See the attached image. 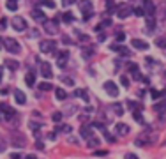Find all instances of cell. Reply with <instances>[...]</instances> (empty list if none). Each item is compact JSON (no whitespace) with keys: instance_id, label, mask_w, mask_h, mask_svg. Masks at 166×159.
Returning <instances> with one entry per match:
<instances>
[{"instance_id":"7a4b0ae2","label":"cell","mask_w":166,"mask_h":159,"mask_svg":"<svg viewBox=\"0 0 166 159\" xmlns=\"http://www.w3.org/2000/svg\"><path fill=\"white\" fill-rule=\"evenodd\" d=\"M78 5H80V9L83 12V20H88L90 16H92V2L90 0H80L78 2Z\"/></svg>"},{"instance_id":"52a82bcc","label":"cell","mask_w":166,"mask_h":159,"mask_svg":"<svg viewBox=\"0 0 166 159\" xmlns=\"http://www.w3.org/2000/svg\"><path fill=\"white\" fill-rule=\"evenodd\" d=\"M12 28L18 32H23L27 28V23H25V20L21 16H16V18H12Z\"/></svg>"},{"instance_id":"ab89813d","label":"cell","mask_w":166,"mask_h":159,"mask_svg":"<svg viewBox=\"0 0 166 159\" xmlns=\"http://www.w3.org/2000/svg\"><path fill=\"white\" fill-rule=\"evenodd\" d=\"M5 147H7V143H5V140L0 136V152H5Z\"/></svg>"},{"instance_id":"30bf717a","label":"cell","mask_w":166,"mask_h":159,"mask_svg":"<svg viewBox=\"0 0 166 159\" xmlns=\"http://www.w3.org/2000/svg\"><path fill=\"white\" fill-rule=\"evenodd\" d=\"M115 133L120 134V136H125V134L129 133V126L124 124V122H117V124H115Z\"/></svg>"},{"instance_id":"484cf974","label":"cell","mask_w":166,"mask_h":159,"mask_svg":"<svg viewBox=\"0 0 166 159\" xmlns=\"http://www.w3.org/2000/svg\"><path fill=\"white\" fill-rule=\"evenodd\" d=\"M62 20L65 21V23H73V21H74L73 12H69V11H67V12H64V14H62Z\"/></svg>"},{"instance_id":"83f0119b","label":"cell","mask_w":166,"mask_h":159,"mask_svg":"<svg viewBox=\"0 0 166 159\" xmlns=\"http://www.w3.org/2000/svg\"><path fill=\"white\" fill-rule=\"evenodd\" d=\"M133 117H134V120L138 122V124H145V118H143V115H141V113H138V110L133 113Z\"/></svg>"},{"instance_id":"d4e9b609","label":"cell","mask_w":166,"mask_h":159,"mask_svg":"<svg viewBox=\"0 0 166 159\" xmlns=\"http://www.w3.org/2000/svg\"><path fill=\"white\" fill-rule=\"evenodd\" d=\"M39 4H41V5H46V7H50V9H57V4H55L53 0H39Z\"/></svg>"},{"instance_id":"11a10c76","label":"cell","mask_w":166,"mask_h":159,"mask_svg":"<svg viewBox=\"0 0 166 159\" xmlns=\"http://www.w3.org/2000/svg\"><path fill=\"white\" fill-rule=\"evenodd\" d=\"M27 159H35V157H34V156H28V157H27Z\"/></svg>"},{"instance_id":"f6af8a7d","label":"cell","mask_w":166,"mask_h":159,"mask_svg":"<svg viewBox=\"0 0 166 159\" xmlns=\"http://www.w3.org/2000/svg\"><path fill=\"white\" fill-rule=\"evenodd\" d=\"M65 64H67V60H64V58H58V67H60V69H64V67H65Z\"/></svg>"},{"instance_id":"681fc988","label":"cell","mask_w":166,"mask_h":159,"mask_svg":"<svg viewBox=\"0 0 166 159\" xmlns=\"http://www.w3.org/2000/svg\"><path fill=\"white\" fill-rule=\"evenodd\" d=\"M104 39H106V35H104V34H99V35H97V41H99V42H103Z\"/></svg>"},{"instance_id":"db71d44e","label":"cell","mask_w":166,"mask_h":159,"mask_svg":"<svg viewBox=\"0 0 166 159\" xmlns=\"http://www.w3.org/2000/svg\"><path fill=\"white\" fill-rule=\"evenodd\" d=\"M0 81H2V67H0Z\"/></svg>"},{"instance_id":"4dcf8cb0","label":"cell","mask_w":166,"mask_h":159,"mask_svg":"<svg viewBox=\"0 0 166 159\" xmlns=\"http://www.w3.org/2000/svg\"><path fill=\"white\" fill-rule=\"evenodd\" d=\"M106 7H108V12H117V9H115V2L113 0H106Z\"/></svg>"},{"instance_id":"6da1fadb","label":"cell","mask_w":166,"mask_h":159,"mask_svg":"<svg viewBox=\"0 0 166 159\" xmlns=\"http://www.w3.org/2000/svg\"><path fill=\"white\" fill-rule=\"evenodd\" d=\"M4 46H5V50L9 53H12V55H18V53H21V46L20 42L16 41V39H12V37H4Z\"/></svg>"},{"instance_id":"6f0895ef","label":"cell","mask_w":166,"mask_h":159,"mask_svg":"<svg viewBox=\"0 0 166 159\" xmlns=\"http://www.w3.org/2000/svg\"><path fill=\"white\" fill-rule=\"evenodd\" d=\"M0 118H2V115H0Z\"/></svg>"},{"instance_id":"44dd1931","label":"cell","mask_w":166,"mask_h":159,"mask_svg":"<svg viewBox=\"0 0 166 159\" xmlns=\"http://www.w3.org/2000/svg\"><path fill=\"white\" fill-rule=\"evenodd\" d=\"M39 90H42V92H50V90H53V85L48 83V81H41V85H39Z\"/></svg>"},{"instance_id":"f907efd6","label":"cell","mask_w":166,"mask_h":159,"mask_svg":"<svg viewBox=\"0 0 166 159\" xmlns=\"http://www.w3.org/2000/svg\"><path fill=\"white\" fill-rule=\"evenodd\" d=\"M104 136H106V140H108V141H115V138H113V136H110L108 133H104Z\"/></svg>"},{"instance_id":"277c9868","label":"cell","mask_w":166,"mask_h":159,"mask_svg":"<svg viewBox=\"0 0 166 159\" xmlns=\"http://www.w3.org/2000/svg\"><path fill=\"white\" fill-rule=\"evenodd\" d=\"M42 27H44L46 34L53 35V34H57V30H58V21L57 20H46L44 23H42Z\"/></svg>"},{"instance_id":"7dc6e473","label":"cell","mask_w":166,"mask_h":159,"mask_svg":"<svg viewBox=\"0 0 166 159\" xmlns=\"http://www.w3.org/2000/svg\"><path fill=\"white\" fill-rule=\"evenodd\" d=\"M62 42H65V44H71V39H69V35H64V37H62Z\"/></svg>"},{"instance_id":"f1b7e54d","label":"cell","mask_w":166,"mask_h":159,"mask_svg":"<svg viewBox=\"0 0 166 159\" xmlns=\"http://www.w3.org/2000/svg\"><path fill=\"white\" fill-rule=\"evenodd\" d=\"M127 106H131V110H141V104L140 103H136V101H127Z\"/></svg>"},{"instance_id":"9a60e30c","label":"cell","mask_w":166,"mask_h":159,"mask_svg":"<svg viewBox=\"0 0 166 159\" xmlns=\"http://www.w3.org/2000/svg\"><path fill=\"white\" fill-rule=\"evenodd\" d=\"M32 18H34V20L35 21H39V23H44V21H46V14H44V12H42V11H39V9H32Z\"/></svg>"},{"instance_id":"d6986e66","label":"cell","mask_w":166,"mask_h":159,"mask_svg":"<svg viewBox=\"0 0 166 159\" xmlns=\"http://www.w3.org/2000/svg\"><path fill=\"white\" fill-rule=\"evenodd\" d=\"M87 143H88V147L97 148V147H99V138H97V136H90L88 140H87Z\"/></svg>"},{"instance_id":"ee69618b","label":"cell","mask_w":166,"mask_h":159,"mask_svg":"<svg viewBox=\"0 0 166 159\" xmlns=\"http://www.w3.org/2000/svg\"><path fill=\"white\" fill-rule=\"evenodd\" d=\"M78 35H80V41H88V35L87 34H81V32H76Z\"/></svg>"},{"instance_id":"1f68e13d","label":"cell","mask_w":166,"mask_h":159,"mask_svg":"<svg viewBox=\"0 0 166 159\" xmlns=\"http://www.w3.org/2000/svg\"><path fill=\"white\" fill-rule=\"evenodd\" d=\"M7 9L9 11H18V4L14 0H7Z\"/></svg>"},{"instance_id":"3957f363","label":"cell","mask_w":166,"mask_h":159,"mask_svg":"<svg viewBox=\"0 0 166 159\" xmlns=\"http://www.w3.org/2000/svg\"><path fill=\"white\" fill-rule=\"evenodd\" d=\"M39 50H41V53H55V51H57V42L51 41V39L41 41V44H39Z\"/></svg>"},{"instance_id":"2e32d148","label":"cell","mask_w":166,"mask_h":159,"mask_svg":"<svg viewBox=\"0 0 166 159\" xmlns=\"http://www.w3.org/2000/svg\"><path fill=\"white\" fill-rule=\"evenodd\" d=\"M14 99H16V103H18V104H25V103H27V95L23 94L20 88H16V90H14Z\"/></svg>"},{"instance_id":"ba28073f","label":"cell","mask_w":166,"mask_h":159,"mask_svg":"<svg viewBox=\"0 0 166 159\" xmlns=\"http://www.w3.org/2000/svg\"><path fill=\"white\" fill-rule=\"evenodd\" d=\"M103 87H104V90L111 95V97H117V95H118V87H117L113 81H104Z\"/></svg>"},{"instance_id":"5b68a950","label":"cell","mask_w":166,"mask_h":159,"mask_svg":"<svg viewBox=\"0 0 166 159\" xmlns=\"http://www.w3.org/2000/svg\"><path fill=\"white\" fill-rule=\"evenodd\" d=\"M133 14V7H129V5H118L117 7V16L120 18V20H125L127 16H131Z\"/></svg>"},{"instance_id":"836d02e7","label":"cell","mask_w":166,"mask_h":159,"mask_svg":"<svg viewBox=\"0 0 166 159\" xmlns=\"http://www.w3.org/2000/svg\"><path fill=\"white\" fill-rule=\"evenodd\" d=\"M154 28H156V20L148 18V20H147V30H154Z\"/></svg>"},{"instance_id":"4fadbf2b","label":"cell","mask_w":166,"mask_h":159,"mask_svg":"<svg viewBox=\"0 0 166 159\" xmlns=\"http://www.w3.org/2000/svg\"><path fill=\"white\" fill-rule=\"evenodd\" d=\"M80 134H81V138H85V140H88L90 136H94L92 134V126H88V124L81 126L80 127Z\"/></svg>"},{"instance_id":"680465c9","label":"cell","mask_w":166,"mask_h":159,"mask_svg":"<svg viewBox=\"0 0 166 159\" xmlns=\"http://www.w3.org/2000/svg\"><path fill=\"white\" fill-rule=\"evenodd\" d=\"M14 2H16V0H14Z\"/></svg>"},{"instance_id":"74e56055","label":"cell","mask_w":166,"mask_h":159,"mask_svg":"<svg viewBox=\"0 0 166 159\" xmlns=\"http://www.w3.org/2000/svg\"><path fill=\"white\" fill-rule=\"evenodd\" d=\"M62 81H64L65 85H69V87H73V85H74V80H73V78H69V76L62 78Z\"/></svg>"},{"instance_id":"ffe728a7","label":"cell","mask_w":166,"mask_h":159,"mask_svg":"<svg viewBox=\"0 0 166 159\" xmlns=\"http://www.w3.org/2000/svg\"><path fill=\"white\" fill-rule=\"evenodd\" d=\"M154 111H157V113H164V111H166V101L154 104Z\"/></svg>"},{"instance_id":"cb8c5ba5","label":"cell","mask_w":166,"mask_h":159,"mask_svg":"<svg viewBox=\"0 0 166 159\" xmlns=\"http://www.w3.org/2000/svg\"><path fill=\"white\" fill-rule=\"evenodd\" d=\"M55 95H57V99H60V101H64V99L67 97V94H65L64 88H55Z\"/></svg>"},{"instance_id":"8992f818","label":"cell","mask_w":166,"mask_h":159,"mask_svg":"<svg viewBox=\"0 0 166 159\" xmlns=\"http://www.w3.org/2000/svg\"><path fill=\"white\" fill-rule=\"evenodd\" d=\"M11 141H12V145H14V147H18V148H23L25 145H27V138L23 136V134H20V133L12 134Z\"/></svg>"},{"instance_id":"7c38bea8","label":"cell","mask_w":166,"mask_h":159,"mask_svg":"<svg viewBox=\"0 0 166 159\" xmlns=\"http://www.w3.org/2000/svg\"><path fill=\"white\" fill-rule=\"evenodd\" d=\"M110 50H113V51H118L122 57H131V51L125 48V46H118V44H111L110 46Z\"/></svg>"},{"instance_id":"8fae6325","label":"cell","mask_w":166,"mask_h":159,"mask_svg":"<svg viewBox=\"0 0 166 159\" xmlns=\"http://www.w3.org/2000/svg\"><path fill=\"white\" fill-rule=\"evenodd\" d=\"M41 74L46 78V80L51 78V65H50L48 62H41Z\"/></svg>"},{"instance_id":"f35d334b","label":"cell","mask_w":166,"mask_h":159,"mask_svg":"<svg viewBox=\"0 0 166 159\" xmlns=\"http://www.w3.org/2000/svg\"><path fill=\"white\" fill-rule=\"evenodd\" d=\"M120 85L127 88V87H129V78H127V76H122V78H120Z\"/></svg>"},{"instance_id":"d6a6232c","label":"cell","mask_w":166,"mask_h":159,"mask_svg":"<svg viewBox=\"0 0 166 159\" xmlns=\"http://www.w3.org/2000/svg\"><path fill=\"white\" fill-rule=\"evenodd\" d=\"M57 58H64V60H67V58H69V51H67V50L58 51V53H57Z\"/></svg>"},{"instance_id":"603a6c76","label":"cell","mask_w":166,"mask_h":159,"mask_svg":"<svg viewBox=\"0 0 166 159\" xmlns=\"http://www.w3.org/2000/svg\"><path fill=\"white\" fill-rule=\"evenodd\" d=\"M5 65H7V67H9V69H12V71H14V69H18V67H20V62H18V60H5Z\"/></svg>"},{"instance_id":"7bdbcfd3","label":"cell","mask_w":166,"mask_h":159,"mask_svg":"<svg viewBox=\"0 0 166 159\" xmlns=\"http://www.w3.org/2000/svg\"><path fill=\"white\" fill-rule=\"evenodd\" d=\"M60 131H62V133H67V134H69V133H71V126H60Z\"/></svg>"},{"instance_id":"4316f807","label":"cell","mask_w":166,"mask_h":159,"mask_svg":"<svg viewBox=\"0 0 166 159\" xmlns=\"http://www.w3.org/2000/svg\"><path fill=\"white\" fill-rule=\"evenodd\" d=\"M125 67H127V71H131V73L134 74V73H138V71H140V67H138V65H136L134 62H129L127 64V65H125Z\"/></svg>"},{"instance_id":"c3c4849f","label":"cell","mask_w":166,"mask_h":159,"mask_svg":"<svg viewBox=\"0 0 166 159\" xmlns=\"http://www.w3.org/2000/svg\"><path fill=\"white\" fill-rule=\"evenodd\" d=\"M125 159H140V157L134 156V154H125Z\"/></svg>"},{"instance_id":"7402d4cb","label":"cell","mask_w":166,"mask_h":159,"mask_svg":"<svg viewBox=\"0 0 166 159\" xmlns=\"http://www.w3.org/2000/svg\"><path fill=\"white\" fill-rule=\"evenodd\" d=\"M113 111H115V115L122 117L124 115V108H122V104H120V103H115L113 104Z\"/></svg>"},{"instance_id":"f546056e","label":"cell","mask_w":166,"mask_h":159,"mask_svg":"<svg viewBox=\"0 0 166 159\" xmlns=\"http://www.w3.org/2000/svg\"><path fill=\"white\" fill-rule=\"evenodd\" d=\"M133 14H136V16H145V11H143L141 5L140 7H133Z\"/></svg>"},{"instance_id":"816d5d0a","label":"cell","mask_w":166,"mask_h":159,"mask_svg":"<svg viewBox=\"0 0 166 159\" xmlns=\"http://www.w3.org/2000/svg\"><path fill=\"white\" fill-rule=\"evenodd\" d=\"M74 2H76V0H64V5H71Z\"/></svg>"},{"instance_id":"e0dca14e","label":"cell","mask_w":166,"mask_h":159,"mask_svg":"<svg viewBox=\"0 0 166 159\" xmlns=\"http://www.w3.org/2000/svg\"><path fill=\"white\" fill-rule=\"evenodd\" d=\"M25 83L28 85V87H34V85H35V73H34L32 69L25 74Z\"/></svg>"},{"instance_id":"e575fe53","label":"cell","mask_w":166,"mask_h":159,"mask_svg":"<svg viewBox=\"0 0 166 159\" xmlns=\"http://www.w3.org/2000/svg\"><path fill=\"white\" fill-rule=\"evenodd\" d=\"M51 120H53V122H57V124H58V122L62 120V113H60V111H55V113L51 115Z\"/></svg>"},{"instance_id":"9f6ffc18","label":"cell","mask_w":166,"mask_h":159,"mask_svg":"<svg viewBox=\"0 0 166 159\" xmlns=\"http://www.w3.org/2000/svg\"><path fill=\"white\" fill-rule=\"evenodd\" d=\"M2 46H4V42H2V41H0V48H2Z\"/></svg>"},{"instance_id":"60d3db41","label":"cell","mask_w":166,"mask_h":159,"mask_svg":"<svg viewBox=\"0 0 166 159\" xmlns=\"http://www.w3.org/2000/svg\"><path fill=\"white\" fill-rule=\"evenodd\" d=\"M115 39H117V41H118V42H122V41H124V39H125V34H122V32H118Z\"/></svg>"},{"instance_id":"d590c367","label":"cell","mask_w":166,"mask_h":159,"mask_svg":"<svg viewBox=\"0 0 166 159\" xmlns=\"http://www.w3.org/2000/svg\"><path fill=\"white\" fill-rule=\"evenodd\" d=\"M150 95H152V99H154V101H157V99H159L163 94H161L159 90H156V88H152V90H150Z\"/></svg>"},{"instance_id":"bcb514c9","label":"cell","mask_w":166,"mask_h":159,"mask_svg":"<svg viewBox=\"0 0 166 159\" xmlns=\"http://www.w3.org/2000/svg\"><path fill=\"white\" fill-rule=\"evenodd\" d=\"M83 51H85V53H81V55H85L87 58H90V57H92V50H83Z\"/></svg>"},{"instance_id":"9c48e42d","label":"cell","mask_w":166,"mask_h":159,"mask_svg":"<svg viewBox=\"0 0 166 159\" xmlns=\"http://www.w3.org/2000/svg\"><path fill=\"white\" fill-rule=\"evenodd\" d=\"M143 11H145V14L148 16V18H152V14L156 12V5H154V2L152 0H143Z\"/></svg>"},{"instance_id":"ac0fdd59","label":"cell","mask_w":166,"mask_h":159,"mask_svg":"<svg viewBox=\"0 0 166 159\" xmlns=\"http://www.w3.org/2000/svg\"><path fill=\"white\" fill-rule=\"evenodd\" d=\"M133 46L136 50H147L148 48V42L143 41V39H133Z\"/></svg>"},{"instance_id":"8d00e7d4","label":"cell","mask_w":166,"mask_h":159,"mask_svg":"<svg viewBox=\"0 0 166 159\" xmlns=\"http://www.w3.org/2000/svg\"><path fill=\"white\" fill-rule=\"evenodd\" d=\"M7 23H9L7 18H0V30H5L7 28Z\"/></svg>"},{"instance_id":"f5cc1de1","label":"cell","mask_w":166,"mask_h":159,"mask_svg":"<svg viewBox=\"0 0 166 159\" xmlns=\"http://www.w3.org/2000/svg\"><path fill=\"white\" fill-rule=\"evenodd\" d=\"M35 147H37V148H41V150H42V148H44V145H42V141H37V143H35Z\"/></svg>"},{"instance_id":"5bb4252c","label":"cell","mask_w":166,"mask_h":159,"mask_svg":"<svg viewBox=\"0 0 166 159\" xmlns=\"http://www.w3.org/2000/svg\"><path fill=\"white\" fill-rule=\"evenodd\" d=\"M0 111H4V113H5L7 120H11V118L14 117V110H12L9 104H5V103H2V104H0Z\"/></svg>"},{"instance_id":"b9f144b4","label":"cell","mask_w":166,"mask_h":159,"mask_svg":"<svg viewBox=\"0 0 166 159\" xmlns=\"http://www.w3.org/2000/svg\"><path fill=\"white\" fill-rule=\"evenodd\" d=\"M108 150H94V156H106Z\"/></svg>"}]
</instances>
